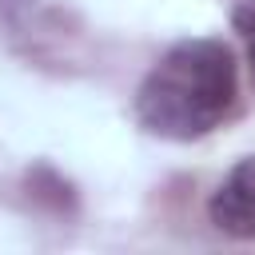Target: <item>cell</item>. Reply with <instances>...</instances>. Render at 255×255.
<instances>
[{
    "instance_id": "cell-1",
    "label": "cell",
    "mask_w": 255,
    "mask_h": 255,
    "mask_svg": "<svg viewBox=\"0 0 255 255\" xmlns=\"http://www.w3.org/2000/svg\"><path fill=\"white\" fill-rule=\"evenodd\" d=\"M239 104V68L231 44L219 36H191L171 44L139 80L131 112L143 131L159 139H203Z\"/></svg>"
},
{
    "instance_id": "cell-2",
    "label": "cell",
    "mask_w": 255,
    "mask_h": 255,
    "mask_svg": "<svg viewBox=\"0 0 255 255\" xmlns=\"http://www.w3.org/2000/svg\"><path fill=\"white\" fill-rule=\"evenodd\" d=\"M207 219L231 239L255 243V155L239 159L207 199Z\"/></svg>"
},
{
    "instance_id": "cell-3",
    "label": "cell",
    "mask_w": 255,
    "mask_h": 255,
    "mask_svg": "<svg viewBox=\"0 0 255 255\" xmlns=\"http://www.w3.org/2000/svg\"><path fill=\"white\" fill-rule=\"evenodd\" d=\"M235 32L243 36V48H247V68H251V80H255V0H239L235 12Z\"/></svg>"
}]
</instances>
